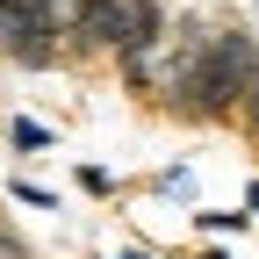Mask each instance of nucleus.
<instances>
[{
    "mask_svg": "<svg viewBox=\"0 0 259 259\" xmlns=\"http://www.w3.org/2000/svg\"><path fill=\"white\" fill-rule=\"evenodd\" d=\"M209 8H223V0H209Z\"/></svg>",
    "mask_w": 259,
    "mask_h": 259,
    "instance_id": "obj_11",
    "label": "nucleus"
},
{
    "mask_svg": "<svg viewBox=\"0 0 259 259\" xmlns=\"http://www.w3.org/2000/svg\"><path fill=\"white\" fill-rule=\"evenodd\" d=\"M72 180H79V187H87V194H115V173H108V166H79V173H72Z\"/></svg>",
    "mask_w": 259,
    "mask_h": 259,
    "instance_id": "obj_5",
    "label": "nucleus"
},
{
    "mask_svg": "<svg viewBox=\"0 0 259 259\" xmlns=\"http://www.w3.org/2000/svg\"><path fill=\"white\" fill-rule=\"evenodd\" d=\"M0 259H36V252H29V238L15 231V223H0Z\"/></svg>",
    "mask_w": 259,
    "mask_h": 259,
    "instance_id": "obj_6",
    "label": "nucleus"
},
{
    "mask_svg": "<svg viewBox=\"0 0 259 259\" xmlns=\"http://www.w3.org/2000/svg\"><path fill=\"white\" fill-rule=\"evenodd\" d=\"M194 259H238L231 245H202V252H194Z\"/></svg>",
    "mask_w": 259,
    "mask_h": 259,
    "instance_id": "obj_8",
    "label": "nucleus"
},
{
    "mask_svg": "<svg viewBox=\"0 0 259 259\" xmlns=\"http://www.w3.org/2000/svg\"><path fill=\"white\" fill-rule=\"evenodd\" d=\"M0 51H8L22 72H51V65H65V29L44 22V15H15V29H8Z\"/></svg>",
    "mask_w": 259,
    "mask_h": 259,
    "instance_id": "obj_1",
    "label": "nucleus"
},
{
    "mask_svg": "<svg viewBox=\"0 0 259 259\" xmlns=\"http://www.w3.org/2000/svg\"><path fill=\"white\" fill-rule=\"evenodd\" d=\"M65 8H87V0H65Z\"/></svg>",
    "mask_w": 259,
    "mask_h": 259,
    "instance_id": "obj_10",
    "label": "nucleus"
},
{
    "mask_svg": "<svg viewBox=\"0 0 259 259\" xmlns=\"http://www.w3.org/2000/svg\"><path fill=\"white\" fill-rule=\"evenodd\" d=\"M238 209H245V216L259 223V180H245V202H238Z\"/></svg>",
    "mask_w": 259,
    "mask_h": 259,
    "instance_id": "obj_7",
    "label": "nucleus"
},
{
    "mask_svg": "<svg viewBox=\"0 0 259 259\" xmlns=\"http://www.w3.org/2000/svg\"><path fill=\"white\" fill-rule=\"evenodd\" d=\"M0 130H8V151H15V158H36V151H51V144H58V130H51V122H36V115H8Z\"/></svg>",
    "mask_w": 259,
    "mask_h": 259,
    "instance_id": "obj_2",
    "label": "nucleus"
},
{
    "mask_svg": "<svg viewBox=\"0 0 259 259\" xmlns=\"http://www.w3.org/2000/svg\"><path fill=\"white\" fill-rule=\"evenodd\" d=\"M187 231H202V238H238V231H252V216H245V209H187Z\"/></svg>",
    "mask_w": 259,
    "mask_h": 259,
    "instance_id": "obj_3",
    "label": "nucleus"
},
{
    "mask_svg": "<svg viewBox=\"0 0 259 259\" xmlns=\"http://www.w3.org/2000/svg\"><path fill=\"white\" fill-rule=\"evenodd\" d=\"M8 194H15L22 209H58V187H44V180H29V173H15V180H8Z\"/></svg>",
    "mask_w": 259,
    "mask_h": 259,
    "instance_id": "obj_4",
    "label": "nucleus"
},
{
    "mask_svg": "<svg viewBox=\"0 0 259 259\" xmlns=\"http://www.w3.org/2000/svg\"><path fill=\"white\" fill-rule=\"evenodd\" d=\"M101 259H158V252H144V245H130V252H101Z\"/></svg>",
    "mask_w": 259,
    "mask_h": 259,
    "instance_id": "obj_9",
    "label": "nucleus"
}]
</instances>
